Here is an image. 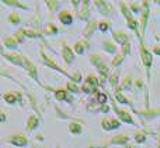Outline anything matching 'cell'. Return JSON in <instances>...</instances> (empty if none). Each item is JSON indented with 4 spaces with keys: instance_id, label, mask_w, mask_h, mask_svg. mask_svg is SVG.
I'll list each match as a JSON object with an SVG mask.
<instances>
[{
    "instance_id": "6da1fadb",
    "label": "cell",
    "mask_w": 160,
    "mask_h": 148,
    "mask_svg": "<svg viewBox=\"0 0 160 148\" xmlns=\"http://www.w3.org/2000/svg\"><path fill=\"white\" fill-rule=\"evenodd\" d=\"M141 51V58H142V62H143L145 68H146V73H148V79H150V68H152V61H153V56L143 45H141L139 48Z\"/></svg>"
},
{
    "instance_id": "7a4b0ae2",
    "label": "cell",
    "mask_w": 160,
    "mask_h": 148,
    "mask_svg": "<svg viewBox=\"0 0 160 148\" xmlns=\"http://www.w3.org/2000/svg\"><path fill=\"white\" fill-rule=\"evenodd\" d=\"M41 56H42V61H44V64H45V66H48V68H51V69H55V71H58L59 73H62V75H66L68 78H70V75H68V72L66 71H63L61 66H59L58 64H56L55 61H52L51 58H48L47 55L44 54V51L41 52Z\"/></svg>"
},
{
    "instance_id": "3957f363",
    "label": "cell",
    "mask_w": 160,
    "mask_h": 148,
    "mask_svg": "<svg viewBox=\"0 0 160 148\" xmlns=\"http://www.w3.org/2000/svg\"><path fill=\"white\" fill-rule=\"evenodd\" d=\"M24 69L27 71V73L31 76V78L34 79V81L37 82V83H38V85H41V82H39V78H38V71H37V66H35V65H34L32 62H31L28 58H25Z\"/></svg>"
},
{
    "instance_id": "277c9868",
    "label": "cell",
    "mask_w": 160,
    "mask_h": 148,
    "mask_svg": "<svg viewBox=\"0 0 160 148\" xmlns=\"http://www.w3.org/2000/svg\"><path fill=\"white\" fill-rule=\"evenodd\" d=\"M3 56H4V58L7 59V61H10L11 64L17 65V66L24 68V64H25V56L18 55V54H6V52H3Z\"/></svg>"
},
{
    "instance_id": "5b68a950",
    "label": "cell",
    "mask_w": 160,
    "mask_h": 148,
    "mask_svg": "<svg viewBox=\"0 0 160 148\" xmlns=\"http://www.w3.org/2000/svg\"><path fill=\"white\" fill-rule=\"evenodd\" d=\"M112 109L115 110L117 116H118V119L121 121H124V123H128V124H135V120L132 119V116L129 114V113L127 112V110H122V109H118V107L115 106V104H112Z\"/></svg>"
},
{
    "instance_id": "8992f818",
    "label": "cell",
    "mask_w": 160,
    "mask_h": 148,
    "mask_svg": "<svg viewBox=\"0 0 160 148\" xmlns=\"http://www.w3.org/2000/svg\"><path fill=\"white\" fill-rule=\"evenodd\" d=\"M6 141H7V143H10V144H13V145H16V147H25V145H28V143H30L27 137L20 135V134L11 135V137H8Z\"/></svg>"
},
{
    "instance_id": "52a82bcc",
    "label": "cell",
    "mask_w": 160,
    "mask_h": 148,
    "mask_svg": "<svg viewBox=\"0 0 160 148\" xmlns=\"http://www.w3.org/2000/svg\"><path fill=\"white\" fill-rule=\"evenodd\" d=\"M129 141H131V138L128 137V135H125V134H118V135H115V137L111 138V140H110V144H112V145H127Z\"/></svg>"
},
{
    "instance_id": "ba28073f",
    "label": "cell",
    "mask_w": 160,
    "mask_h": 148,
    "mask_svg": "<svg viewBox=\"0 0 160 148\" xmlns=\"http://www.w3.org/2000/svg\"><path fill=\"white\" fill-rule=\"evenodd\" d=\"M62 56H63L65 62H66L68 65L73 64V61H75V54H73V51L65 44H63V48H62Z\"/></svg>"
},
{
    "instance_id": "9c48e42d",
    "label": "cell",
    "mask_w": 160,
    "mask_h": 148,
    "mask_svg": "<svg viewBox=\"0 0 160 148\" xmlns=\"http://www.w3.org/2000/svg\"><path fill=\"white\" fill-rule=\"evenodd\" d=\"M39 126V119L37 117V116H30L28 117V120H27V127H25V130H27L28 133H31V131H34V130L37 129V127Z\"/></svg>"
},
{
    "instance_id": "30bf717a",
    "label": "cell",
    "mask_w": 160,
    "mask_h": 148,
    "mask_svg": "<svg viewBox=\"0 0 160 148\" xmlns=\"http://www.w3.org/2000/svg\"><path fill=\"white\" fill-rule=\"evenodd\" d=\"M114 38H115V41L118 42V44H121L122 47H125V45L129 42L128 35L125 33H122V31H114Z\"/></svg>"
},
{
    "instance_id": "8fae6325",
    "label": "cell",
    "mask_w": 160,
    "mask_h": 148,
    "mask_svg": "<svg viewBox=\"0 0 160 148\" xmlns=\"http://www.w3.org/2000/svg\"><path fill=\"white\" fill-rule=\"evenodd\" d=\"M131 89H132V78H131V75H128L127 78L124 79V82L117 87L115 92H121V90H131Z\"/></svg>"
},
{
    "instance_id": "7c38bea8",
    "label": "cell",
    "mask_w": 160,
    "mask_h": 148,
    "mask_svg": "<svg viewBox=\"0 0 160 148\" xmlns=\"http://www.w3.org/2000/svg\"><path fill=\"white\" fill-rule=\"evenodd\" d=\"M3 99H4V100L7 102L8 104H14V103H17V102H18V96H17V92H14V93H11V92L4 93V95H3Z\"/></svg>"
},
{
    "instance_id": "4fadbf2b",
    "label": "cell",
    "mask_w": 160,
    "mask_h": 148,
    "mask_svg": "<svg viewBox=\"0 0 160 148\" xmlns=\"http://www.w3.org/2000/svg\"><path fill=\"white\" fill-rule=\"evenodd\" d=\"M55 99L59 102L68 100V99H69V92H68L66 89H58L55 92Z\"/></svg>"
},
{
    "instance_id": "5bb4252c",
    "label": "cell",
    "mask_w": 160,
    "mask_h": 148,
    "mask_svg": "<svg viewBox=\"0 0 160 148\" xmlns=\"http://www.w3.org/2000/svg\"><path fill=\"white\" fill-rule=\"evenodd\" d=\"M102 48H104V51L108 52V54H115L117 52V45L114 44L112 41H108V40L102 42Z\"/></svg>"
},
{
    "instance_id": "9a60e30c",
    "label": "cell",
    "mask_w": 160,
    "mask_h": 148,
    "mask_svg": "<svg viewBox=\"0 0 160 148\" xmlns=\"http://www.w3.org/2000/svg\"><path fill=\"white\" fill-rule=\"evenodd\" d=\"M68 129H69V131H70V134H73V135H78V134H80L82 133V124L80 123H70L69 126H68Z\"/></svg>"
},
{
    "instance_id": "2e32d148",
    "label": "cell",
    "mask_w": 160,
    "mask_h": 148,
    "mask_svg": "<svg viewBox=\"0 0 160 148\" xmlns=\"http://www.w3.org/2000/svg\"><path fill=\"white\" fill-rule=\"evenodd\" d=\"M86 48H88V42L87 41H79V42H76V45H75V52L79 54V55H82V54L84 52Z\"/></svg>"
},
{
    "instance_id": "e0dca14e",
    "label": "cell",
    "mask_w": 160,
    "mask_h": 148,
    "mask_svg": "<svg viewBox=\"0 0 160 148\" xmlns=\"http://www.w3.org/2000/svg\"><path fill=\"white\" fill-rule=\"evenodd\" d=\"M17 45H18V41L14 37H8V38L4 40V47L10 48V50H16Z\"/></svg>"
},
{
    "instance_id": "ac0fdd59",
    "label": "cell",
    "mask_w": 160,
    "mask_h": 148,
    "mask_svg": "<svg viewBox=\"0 0 160 148\" xmlns=\"http://www.w3.org/2000/svg\"><path fill=\"white\" fill-rule=\"evenodd\" d=\"M108 81H110V83H111V86H112V87H118V82H119V71H115V72H114L112 75H110Z\"/></svg>"
},
{
    "instance_id": "d6986e66",
    "label": "cell",
    "mask_w": 160,
    "mask_h": 148,
    "mask_svg": "<svg viewBox=\"0 0 160 148\" xmlns=\"http://www.w3.org/2000/svg\"><path fill=\"white\" fill-rule=\"evenodd\" d=\"M125 55H127V54H125L124 51H122L121 54H118V55H117L115 58L112 59V66H114V68H118L119 65H121L122 62H124V59H125Z\"/></svg>"
},
{
    "instance_id": "ffe728a7",
    "label": "cell",
    "mask_w": 160,
    "mask_h": 148,
    "mask_svg": "<svg viewBox=\"0 0 160 148\" xmlns=\"http://www.w3.org/2000/svg\"><path fill=\"white\" fill-rule=\"evenodd\" d=\"M59 18H61V21L63 23V24H70V23H72V16H70V13H68V11H62V13L59 14Z\"/></svg>"
},
{
    "instance_id": "44dd1931",
    "label": "cell",
    "mask_w": 160,
    "mask_h": 148,
    "mask_svg": "<svg viewBox=\"0 0 160 148\" xmlns=\"http://www.w3.org/2000/svg\"><path fill=\"white\" fill-rule=\"evenodd\" d=\"M101 127L105 130V131H111V130H114V129H112V123H111V119H110V117L102 119V121H101Z\"/></svg>"
},
{
    "instance_id": "7402d4cb",
    "label": "cell",
    "mask_w": 160,
    "mask_h": 148,
    "mask_svg": "<svg viewBox=\"0 0 160 148\" xmlns=\"http://www.w3.org/2000/svg\"><path fill=\"white\" fill-rule=\"evenodd\" d=\"M115 99L118 100V103H121V104H131V106H132V103H131L121 92H115Z\"/></svg>"
},
{
    "instance_id": "603a6c76",
    "label": "cell",
    "mask_w": 160,
    "mask_h": 148,
    "mask_svg": "<svg viewBox=\"0 0 160 148\" xmlns=\"http://www.w3.org/2000/svg\"><path fill=\"white\" fill-rule=\"evenodd\" d=\"M86 82H87V83H90V85H93L94 87H97L100 85V79L97 78L96 75H88L87 79H86Z\"/></svg>"
},
{
    "instance_id": "cb8c5ba5",
    "label": "cell",
    "mask_w": 160,
    "mask_h": 148,
    "mask_svg": "<svg viewBox=\"0 0 160 148\" xmlns=\"http://www.w3.org/2000/svg\"><path fill=\"white\" fill-rule=\"evenodd\" d=\"M96 100L98 104H105V102H107V95L105 93H101V92H97L96 93Z\"/></svg>"
},
{
    "instance_id": "d4e9b609",
    "label": "cell",
    "mask_w": 160,
    "mask_h": 148,
    "mask_svg": "<svg viewBox=\"0 0 160 148\" xmlns=\"http://www.w3.org/2000/svg\"><path fill=\"white\" fill-rule=\"evenodd\" d=\"M66 87H68V92H70V93H79V90H80L78 83H75V82H68Z\"/></svg>"
},
{
    "instance_id": "484cf974",
    "label": "cell",
    "mask_w": 160,
    "mask_h": 148,
    "mask_svg": "<svg viewBox=\"0 0 160 148\" xmlns=\"http://www.w3.org/2000/svg\"><path fill=\"white\" fill-rule=\"evenodd\" d=\"M145 140H146V133H138V134H135V141L138 144L145 143Z\"/></svg>"
},
{
    "instance_id": "4316f807",
    "label": "cell",
    "mask_w": 160,
    "mask_h": 148,
    "mask_svg": "<svg viewBox=\"0 0 160 148\" xmlns=\"http://www.w3.org/2000/svg\"><path fill=\"white\" fill-rule=\"evenodd\" d=\"M94 28H96V21H91L90 24H88V27L86 28V31H84V34H86V37H88V35H91V34L94 33Z\"/></svg>"
},
{
    "instance_id": "83f0119b",
    "label": "cell",
    "mask_w": 160,
    "mask_h": 148,
    "mask_svg": "<svg viewBox=\"0 0 160 148\" xmlns=\"http://www.w3.org/2000/svg\"><path fill=\"white\" fill-rule=\"evenodd\" d=\"M56 33H58V28L53 24H48V27L45 28V34H47V35H49V34H56Z\"/></svg>"
},
{
    "instance_id": "f1b7e54d",
    "label": "cell",
    "mask_w": 160,
    "mask_h": 148,
    "mask_svg": "<svg viewBox=\"0 0 160 148\" xmlns=\"http://www.w3.org/2000/svg\"><path fill=\"white\" fill-rule=\"evenodd\" d=\"M70 79H72V82H75V83H79V82L82 81V73H80L79 71H76L73 75H70Z\"/></svg>"
},
{
    "instance_id": "f546056e",
    "label": "cell",
    "mask_w": 160,
    "mask_h": 148,
    "mask_svg": "<svg viewBox=\"0 0 160 148\" xmlns=\"http://www.w3.org/2000/svg\"><path fill=\"white\" fill-rule=\"evenodd\" d=\"M4 2H8L7 4H13V6H16V7H20V8H27L24 4H21V3H18L17 0H4Z\"/></svg>"
},
{
    "instance_id": "4dcf8cb0",
    "label": "cell",
    "mask_w": 160,
    "mask_h": 148,
    "mask_svg": "<svg viewBox=\"0 0 160 148\" xmlns=\"http://www.w3.org/2000/svg\"><path fill=\"white\" fill-rule=\"evenodd\" d=\"M128 24H129V28H132V30H138V23H136V21H133V20L132 18H129V20H128Z\"/></svg>"
},
{
    "instance_id": "1f68e13d",
    "label": "cell",
    "mask_w": 160,
    "mask_h": 148,
    "mask_svg": "<svg viewBox=\"0 0 160 148\" xmlns=\"http://www.w3.org/2000/svg\"><path fill=\"white\" fill-rule=\"evenodd\" d=\"M98 28H100L101 31H107V30H108V24H107V23H100V24H98Z\"/></svg>"
},
{
    "instance_id": "d6a6232c",
    "label": "cell",
    "mask_w": 160,
    "mask_h": 148,
    "mask_svg": "<svg viewBox=\"0 0 160 148\" xmlns=\"http://www.w3.org/2000/svg\"><path fill=\"white\" fill-rule=\"evenodd\" d=\"M8 20H10V21H11V23H14V24H17V23H18V21H20L18 16H16V14H14V16H10V18H8Z\"/></svg>"
},
{
    "instance_id": "836d02e7",
    "label": "cell",
    "mask_w": 160,
    "mask_h": 148,
    "mask_svg": "<svg viewBox=\"0 0 160 148\" xmlns=\"http://www.w3.org/2000/svg\"><path fill=\"white\" fill-rule=\"evenodd\" d=\"M153 52L158 54V55H160V47H155V50H153Z\"/></svg>"
},
{
    "instance_id": "e575fe53",
    "label": "cell",
    "mask_w": 160,
    "mask_h": 148,
    "mask_svg": "<svg viewBox=\"0 0 160 148\" xmlns=\"http://www.w3.org/2000/svg\"><path fill=\"white\" fill-rule=\"evenodd\" d=\"M72 2H73V6H75V7L78 8V3L80 2V0H72Z\"/></svg>"
},
{
    "instance_id": "d590c367",
    "label": "cell",
    "mask_w": 160,
    "mask_h": 148,
    "mask_svg": "<svg viewBox=\"0 0 160 148\" xmlns=\"http://www.w3.org/2000/svg\"><path fill=\"white\" fill-rule=\"evenodd\" d=\"M4 120H6V114L3 113V114H2V121H4Z\"/></svg>"
},
{
    "instance_id": "8d00e7d4",
    "label": "cell",
    "mask_w": 160,
    "mask_h": 148,
    "mask_svg": "<svg viewBox=\"0 0 160 148\" xmlns=\"http://www.w3.org/2000/svg\"><path fill=\"white\" fill-rule=\"evenodd\" d=\"M158 148H160V143H159V147H158Z\"/></svg>"
},
{
    "instance_id": "74e56055",
    "label": "cell",
    "mask_w": 160,
    "mask_h": 148,
    "mask_svg": "<svg viewBox=\"0 0 160 148\" xmlns=\"http://www.w3.org/2000/svg\"><path fill=\"white\" fill-rule=\"evenodd\" d=\"M128 148H132V147H128Z\"/></svg>"
},
{
    "instance_id": "f35d334b",
    "label": "cell",
    "mask_w": 160,
    "mask_h": 148,
    "mask_svg": "<svg viewBox=\"0 0 160 148\" xmlns=\"http://www.w3.org/2000/svg\"><path fill=\"white\" fill-rule=\"evenodd\" d=\"M56 148H61V147H56Z\"/></svg>"
}]
</instances>
